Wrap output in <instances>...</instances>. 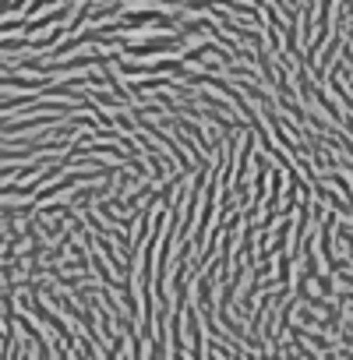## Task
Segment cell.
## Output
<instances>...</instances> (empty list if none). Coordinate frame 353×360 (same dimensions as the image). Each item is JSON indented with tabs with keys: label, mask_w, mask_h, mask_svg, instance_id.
Wrapping results in <instances>:
<instances>
[{
	"label": "cell",
	"mask_w": 353,
	"mask_h": 360,
	"mask_svg": "<svg viewBox=\"0 0 353 360\" xmlns=\"http://www.w3.org/2000/svg\"><path fill=\"white\" fill-rule=\"evenodd\" d=\"M339 237H342V244H346V254H349V261H353V233H349V226H339Z\"/></svg>",
	"instance_id": "7a4b0ae2"
},
{
	"label": "cell",
	"mask_w": 353,
	"mask_h": 360,
	"mask_svg": "<svg viewBox=\"0 0 353 360\" xmlns=\"http://www.w3.org/2000/svg\"><path fill=\"white\" fill-rule=\"evenodd\" d=\"M188 39L176 32V36H148V39H141V43H124L120 39V50L127 53V57H155V53H173V50H181Z\"/></svg>",
	"instance_id": "6da1fadb"
}]
</instances>
